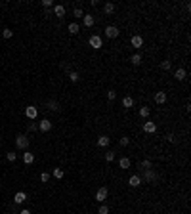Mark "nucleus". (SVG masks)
I'll list each match as a JSON object with an SVG mask.
<instances>
[{
    "instance_id": "obj_1",
    "label": "nucleus",
    "mask_w": 191,
    "mask_h": 214,
    "mask_svg": "<svg viewBox=\"0 0 191 214\" xmlns=\"http://www.w3.org/2000/svg\"><path fill=\"white\" fill-rule=\"evenodd\" d=\"M15 145H17V149H25L29 147V138H27V134H17L15 136Z\"/></svg>"
},
{
    "instance_id": "obj_2",
    "label": "nucleus",
    "mask_w": 191,
    "mask_h": 214,
    "mask_svg": "<svg viewBox=\"0 0 191 214\" xmlns=\"http://www.w3.org/2000/svg\"><path fill=\"white\" fill-rule=\"evenodd\" d=\"M88 46H92L94 50H99V48L103 46L102 37H99V35H92V37H90V40H88Z\"/></svg>"
},
{
    "instance_id": "obj_3",
    "label": "nucleus",
    "mask_w": 191,
    "mask_h": 214,
    "mask_svg": "<svg viewBox=\"0 0 191 214\" xmlns=\"http://www.w3.org/2000/svg\"><path fill=\"white\" fill-rule=\"evenodd\" d=\"M140 178L147 180V182H157V180H159V176H157V172L153 168H143V176H140Z\"/></svg>"
},
{
    "instance_id": "obj_4",
    "label": "nucleus",
    "mask_w": 191,
    "mask_h": 214,
    "mask_svg": "<svg viewBox=\"0 0 191 214\" xmlns=\"http://www.w3.org/2000/svg\"><path fill=\"white\" fill-rule=\"evenodd\" d=\"M119 33H120V31H119V27H115V25H107V27H105V37H107V38H117Z\"/></svg>"
},
{
    "instance_id": "obj_5",
    "label": "nucleus",
    "mask_w": 191,
    "mask_h": 214,
    "mask_svg": "<svg viewBox=\"0 0 191 214\" xmlns=\"http://www.w3.org/2000/svg\"><path fill=\"white\" fill-rule=\"evenodd\" d=\"M38 130H40V132H50V130H52V120L42 119V120L38 122Z\"/></svg>"
},
{
    "instance_id": "obj_6",
    "label": "nucleus",
    "mask_w": 191,
    "mask_h": 214,
    "mask_svg": "<svg viewBox=\"0 0 191 214\" xmlns=\"http://www.w3.org/2000/svg\"><path fill=\"white\" fill-rule=\"evenodd\" d=\"M25 115H27V119L35 120V119H37V115H38V109H37L35 105H29V107L25 109Z\"/></svg>"
},
{
    "instance_id": "obj_7",
    "label": "nucleus",
    "mask_w": 191,
    "mask_h": 214,
    "mask_svg": "<svg viewBox=\"0 0 191 214\" xmlns=\"http://www.w3.org/2000/svg\"><path fill=\"white\" fill-rule=\"evenodd\" d=\"M107 195H109V191H107V187H99V189H98V193H96V201H99V203H103V201L107 199Z\"/></svg>"
},
{
    "instance_id": "obj_8",
    "label": "nucleus",
    "mask_w": 191,
    "mask_h": 214,
    "mask_svg": "<svg viewBox=\"0 0 191 214\" xmlns=\"http://www.w3.org/2000/svg\"><path fill=\"white\" fill-rule=\"evenodd\" d=\"M128 186H132V187H140V186H141V178H140V174L130 176V178H128Z\"/></svg>"
},
{
    "instance_id": "obj_9",
    "label": "nucleus",
    "mask_w": 191,
    "mask_h": 214,
    "mask_svg": "<svg viewBox=\"0 0 191 214\" xmlns=\"http://www.w3.org/2000/svg\"><path fill=\"white\" fill-rule=\"evenodd\" d=\"M143 132H147V134H153V132H157V124H155V122H151V120L143 122Z\"/></svg>"
},
{
    "instance_id": "obj_10",
    "label": "nucleus",
    "mask_w": 191,
    "mask_h": 214,
    "mask_svg": "<svg viewBox=\"0 0 191 214\" xmlns=\"http://www.w3.org/2000/svg\"><path fill=\"white\" fill-rule=\"evenodd\" d=\"M185 76H187V71L182 69V67L174 71V78H176V81H185Z\"/></svg>"
},
{
    "instance_id": "obj_11",
    "label": "nucleus",
    "mask_w": 191,
    "mask_h": 214,
    "mask_svg": "<svg viewBox=\"0 0 191 214\" xmlns=\"http://www.w3.org/2000/svg\"><path fill=\"white\" fill-rule=\"evenodd\" d=\"M82 23H84V27H92V25L96 23V19H94V15L84 14V15H82Z\"/></svg>"
},
{
    "instance_id": "obj_12",
    "label": "nucleus",
    "mask_w": 191,
    "mask_h": 214,
    "mask_svg": "<svg viewBox=\"0 0 191 214\" xmlns=\"http://www.w3.org/2000/svg\"><path fill=\"white\" fill-rule=\"evenodd\" d=\"M130 42H132V46H134V48H141V46H143V38H141L140 35H134Z\"/></svg>"
},
{
    "instance_id": "obj_13",
    "label": "nucleus",
    "mask_w": 191,
    "mask_h": 214,
    "mask_svg": "<svg viewBox=\"0 0 191 214\" xmlns=\"http://www.w3.org/2000/svg\"><path fill=\"white\" fill-rule=\"evenodd\" d=\"M14 201L17 203V205H21L23 201H27V193H25V191H17L15 197H14Z\"/></svg>"
},
{
    "instance_id": "obj_14",
    "label": "nucleus",
    "mask_w": 191,
    "mask_h": 214,
    "mask_svg": "<svg viewBox=\"0 0 191 214\" xmlns=\"http://www.w3.org/2000/svg\"><path fill=\"white\" fill-rule=\"evenodd\" d=\"M23 163H25V164H33V163H35V153L25 151V153H23Z\"/></svg>"
},
{
    "instance_id": "obj_15",
    "label": "nucleus",
    "mask_w": 191,
    "mask_h": 214,
    "mask_svg": "<svg viewBox=\"0 0 191 214\" xmlns=\"http://www.w3.org/2000/svg\"><path fill=\"white\" fill-rule=\"evenodd\" d=\"M166 98H168V96H166V92H157V94H155V101H157L159 105H163V103H164Z\"/></svg>"
},
{
    "instance_id": "obj_16",
    "label": "nucleus",
    "mask_w": 191,
    "mask_h": 214,
    "mask_svg": "<svg viewBox=\"0 0 191 214\" xmlns=\"http://www.w3.org/2000/svg\"><path fill=\"white\" fill-rule=\"evenodd\" d=\"M113 12H115V4H113V2H105V4H103V14L111 15Z\"/></svg>"
},
{
    "instance_id": "obj_17",
    "label": "nucleus",
    "mask_w": 191,
    "mask_h": 214,
    "mask_svg": "<svg viewBox=\"0 0 191 214\" xmlns=\"http://www.w3.org/2000/svg\"><path fill=\"white\" fill-rule=\"evenodd\" d=\"M54 14L58 15V17H63V15H65V6H61V4L54 6Z\"/></svg>"
},
{
    "instance_id": "obj_18",
    "label": "nucleus",
    "mask_w": 191,
    "mask_h": 214,
    "mask_svg": "<svg viewBox=\"0 0 191 214\" xmlns=\"http://www.w3.org/2000/svg\"><path fill=\"white\" fill-rule=\"evenodd\" d=\"M122 107H126V109H130V107H134V98H130V96H126V98H122Z\"/></svg>"
},
{
    "instance_id": "obj_19",
    "label": "nucleus",
    "mask_w": 191,
    "mask_h": 214,
    "mask_svg": "<svg viewBox=\"0 0 191 214\" xmlns=\"http://www.w3.org/2000/svg\"><path fill=\"white\" fill-rule=\"evenodd\" d=\"M109 136H99L98 138V145H99V147H107V145H109Z\"/></svg>"
},
{
    "instance_id": "obj_20",
    "label": "nucleus",
    "mask_w": 191,
    "mask_h": 214,
    "mask_svg": "<svg viewBox=\"0 0 191 214\" xmlns=\"http://www.w3.org/2000/svg\"><path fill=\"white\" fill-rule=\"evenodd\" d=\"M52 176H54L55 180H61V178L65 176V172H63V168H54V170H52Z\"/></svg>"
},
{
    "instance_id": "obj_21",
    "label": "nucleus",
    "mask_w": 191,
    "mask_h": 214,
    "mask_svg": "<svg viewBox=\"0 0 191 214\" xmlns=\"http://www.w3.org/2000/svg\"><path fill=\"white\" fill-rule=\"evenodd\" d=\"M46 107H48L50 111H59V103H58L55 99H50L48 103H46Z\"/></svg>"
},
{
    "instance_id": "obj_22",
    "label": "nucleus",
    "mask_w": 191,
    "mask_h": 214,
    "mask_svg": "<svg viewBox=\"0 0 191 214\" xmlns=\"http://www.w3.org/2000/svg\"><path fill=\"white\" fill-rule=\"evenodd\" d=\"M119 166H120V168H130V159H128V157L119 159Z\"/></svg>"
},
{
    "instance_id": "obj_23",
    "label": "nucleus",
    "mask_w": 191,
    "mask_h": 214,
    "mask_svg": "<svg viewBox=\"0 0 191 214\" xmlns=\"http://www.w3.org/2000/svg\"><path fill=\"white\" fill-rule=\"evenodd\" d=\"M149 113H151V109H149L147 105H143V107H140V115H141L143 119H147V117H149Z\"/></svg>"
},
{
    "instance_id": "obj_24",
    "label": "nucleus",
    "mask_w": 191,
    "mask_h": 214,
    "mask_svg": "<svg viewBox=\"0 0 191 214\" xmlns=\"http://www.w3.org/2000/svg\"><path fill=\"white\" fill-rule=\"evenodd\" d=\"M67 29H69V33H71V35H76L80 27H78V23H69V27H67Z\"/></svg>"
},
{
    "instance_id": "obj_25",
    "label": "nucleus",
    "mask_w": 191,
    "mask_h": 214,
    "mask_svg": "<svg viewBox=\"0 0 191 214\" xmlns=\"http://www.w3.org/2000/svg\"><path fill=\"white\" fill-rule=\"evenodd\" d=\"M130 61H132L134 65H140V63H141V55H140V54H134L132 58H130Z\"/></svg>"
},
{
    "instance_id": "obj_26",
    "label": "nucleus",
    "mask_w": 191,
    "mask_h": 214,
    "mask_svg": "<svg viewBox=\"0 0 191 214\" xmlns=\"http://www.w3.org/2000/svg\"><path fill=\"white\" fill-rule=\"evenodd\" d=\"M170 67H172V63H170V61H168V59H164V61H161V69H163V71H168V69H170Z\"/></svg>"
},
{
    "instance_id": "obj_27",
    "label": "nucleus",
    "mask_w": 191,
    "mask_h": 214,
    "mask_svg": "<svg viewBox=\"0 0 191 214\" xmlns=\"http://www.w3.org/2000/svg\"><path fill=\"white\" fill-rule=\"evenodd\" d=\"M2 37H4V38H12V37H14V31H12V29H4V31H2Z\"/></svg>"
},
{
    "instance_id": "obj_28",
    "label": "nucleus",
    "mask_w": 191,
    "mask_h": 214,
    "mask_svg": "<svg viewBox=\"0 0 191 214\" xmlns=\"http://www.w3.org/2000/svg\"><path fill=\"white\" fill-rule=\"evenodd\" d=\"M105 161H107V163L115 161V151H107V153H105Z\"/></svg>"
},
{
    "instance_id": "obj_29",
    "label": "nucleus",
    "mask_w": 191,
    "mask_h": 214,
    "mask_svg": "<svg viewBox=\"0 0 191 214\" xmlns=\"http://www.w3.org/2000/svg\"><path fill=\"white\" fill-rule=\"evenodd\" d=\"M69 81H71V82H76V81H78V73H76V71H71V73H69Z\"/></svg>"
},
{
    "instance_id": "obj_30",
    "label": "nucleus",
    "mask_w": 191,
    "mask_h": 214,
    "mask_svg": "<svg viewBox=\"0 0 191 214\" xmlns=\"http://www.w3.org/2000/svg\"><path fill=\"white\" fill-rule=\"evenodd\" d=\"M98 214H109V207H107V205H102V207L98 208Z\"/></svg>"
},
{
    "instance_id": "obj_31",
    "label": "nucleus",
    "mask_w": 191,
    "mask_h": 214,
    "mask_svg": "<svg viewBox=\"0 0 191 214\" xmlns=\"http://www.w3.org/2000/svg\"><path fill=\"white\" fill-rule=\"evenodd\" d=\"M6 159H8L10 163H14V161L17 159V155H15V153H12V151H10V153H6Z\"/></svg>"
},
{
    "instance_id": "obj_32",
    "label": "nucleus",
    "mask_w": 191,
    "mask_h": 214,
    "mask_svg": "<svg viewBox=\"0 0 191 214\" xmlns=\"http://www.w3.org/2000/svg\"><path fill=\"white\" fill-rule=\"evenodd\" d=\"M128 143H130V138H128V136H122V138H120V145H122V147H126Z\"/></svg>"
},
{
    "instance_id": "obj_33",
    "label": "nucleus",
    "mask_w": 191,
    "mask_h": 214,
    "mask_svg": "<svg viewBox=\"0 0 191 214\" xmlns=\"http://www.w3.org/2000/svg\"><path fill=\"white\" fill-rule=\"evenodd\" d=\"M73 15H75V17H82L84 14H82V10H80V8H75V10H73Z\"/></svg>"
},
{
    "instance_id": "obj_34",
    "label": "nucleus",
    "mask_w": 191,
    "mask_h": 214,
    "mask_svg": "<svg viewBox=\"0 0 191 214\" xmlns=\"http://www.w3.org/2000/svg\"><path fill=\"white\" fill-rule=\"evenodd\" d=\"M107 98H109V99H115V98H117V92H115V90H107Z\"/></svg>"
},
{
    "instance_id": "obj_35",
    "label": "nucleus",
    "mask_w": 191,
    "mask_h": 214,
    "mask_svg": "<svg viewBox=\"0 0 191 214\" xmlns=\"http://www.w3.org/2000/svg\"><path fill=\"white\" fill-rule=\"evenodd\" d=\"M40 180H42L44 184H46L48 180H50V174H48V172H42V174H40Z\"/></svg>"
},
{
    "instance_id": "obj_36",
    "label": "nucleus",
    "mask_w": 191,
    "mask_h": 214,
    "mask_svg": "<svg viewBox=\"0 0 191 214\" xmlns=\"http://www.w3.org/2000/svg\"><path fill=\"white\" fill-rule=\"evenodd\" d=\"M42 6H44V8H52L54 2H52V0H42Z\"/></svg>"
},
{
    "instance_id": "obj_37",
    "label": "nucleus",
    "mask_w": 191,
    "mask_h": 214,
    "mask_svg": "<svg viewBox=\"0 0 191 214\" xmlns=\"http://www.w3.org/2000/svg\"><path fill=\"white\" fill-rule=\"evenodd\" d=\"M29 130H38V124H37V122H31V124H29Z\"/></svg>"
},
{
    "instance_id": "obj_38",
    "label": "nucleus",
    "mask_w": 191,
    "mask_h": 214,
    "mask_svg": "<svg viewBox=\"0 0 191 214\" xmlns=\"http://www.w3.org/2000/svg\"><path fill=\"white\" fill-rule=\"evenodd\" d=\"M141 166H143V168H151V161H143Z\"/></svg>"
},
{
    "instance_id": "obj_39",
    "label": "nucleus",
    "mask_w": 191,
    "mask_h": 214,
    "mask_svg": "<svg viewBox=\"0 0 191 214\" xmlns=\"http://www.w3.org/2000/svg\"><path fill=\"white\" fill-rule=\"evenodd\" d=\"M166 140H168V142H176V138H174V134H168V136H166Z\"/></svg>"
},
{
    "instance_id": "obj_40",
    "label": "nucleus",
    "mask_w": 191,
    "mask_h": 214,
    "mask_svg": "<svg viewBox=\"0 0 191 214\" xmlns=\"http://www.w3.org/2000/svg\"><path fill=\"white\" fill-rule=\"evenodd\" d=\"M19 214H31V212H29V210H21Z\"/></svg>"
},
{
    "instance_id": "obj_41",
    "label": "nucleus",
    "mask_w": 191,
    "mask_h": 214,
    "mask_svg": "<svg viewBox=\"0 0 191 214\" xmlns=\"http://www.w3.org/2000/svg\"><path fill=\"white\" fill-rule=\"evenodd\" d=\"M136 214H141V212H136Z\"/></svg>"
}]
</instances>
